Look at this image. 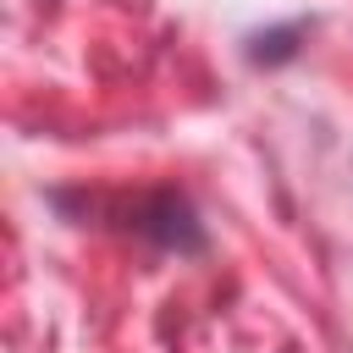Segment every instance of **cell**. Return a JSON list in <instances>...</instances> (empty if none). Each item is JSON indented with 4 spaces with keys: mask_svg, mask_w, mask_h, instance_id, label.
<instances>
[{
    "mask_svg": "<svg viewBox=\"0 0 353 353\" xmlns=\"http://www.w3.org/2000/svg\"><path fill=\"white\" fill-rule=\"evenodd\" d=\"M116 215L121 232L132 237H149L160 248H176V254H199L204 248V226H199V210L176 193V188H160V193H143L138 204H121V210H105L99 199H83V215Z\"/></svg>",
    "mask_w": 353,
    "mask_h": 353,
    "instance_id": "6da1fadb",
    "label": "cell"
}]
</instances>
